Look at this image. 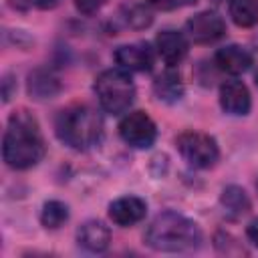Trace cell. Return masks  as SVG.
Returning a JSON list of instances; mask_svg holds the SVG:
<instances>
[{"instance_id":"cell-14","label":"cell","mask_w":258,"mask_h":258,"mask_svg":"<svg viewBox=\"0 0 258 258\" xmlns=\"http://www.w3.org/2000/svg\"><path fill=\"white\" fill-rule=\"evenodd\" d=\"M153 91L157 95L159 101H165V103H175L181 99L183 95V83L179 79V75L175 71H171V67L167 71H163L155 83H153Z\"/></svg>"},{"instance_id":"cell-8","label":"cell","mask_w":258,"mask_h":258,"mask_svg":"<svg viewBox=\"0 0 258 258\" xmlns=\"http://www.w3.org/2000/svg\"><path fill=\"white\" fill-rule=\"evenodd\" d=\"M115 60L127 73H147L153 67V48L147 42L123 44L115 50Z\"/></svg>"},{"instance_id":"cell-11","label":"cell","mask_w":258,"mask_h":258,"mask_svg":"<svg viewBox=\"0 0 258 258\" xmlns=\"http://www.w3.org/2000/svg\"><path fill=\"white\" fill-rule=\"evenodd\" d=\"M145 214H147V204L137 196L119 198V200L111 202V206H109V218L117 226H123V228L141 222L145 218Z\"/></svg>"},{"instance_id":"cell-25","label":"cell","mask_w":258,"mask_h":258,"mask_svg":"<svg viewBox=\"0 0 258 258\" xmlns=\"http://www.w3.org/2000/svg\"><path fill=\"white\" fill-rule=\"evenodd\" d=\"M256 46H258V36H256Z\"/></svg>"},{"instance_id":"cell-12","label":"cell","mask_w":258,"mask_h":258,"mask_svg":"<svg viewBox=\"0 0 258 258\" xmlns=\"http://www.w3.org/2000/svg\"><path fill=\"white\" fill-rule=\"evenodd\" d=\"M214 62L220 71H224L228 75H242L250 69L252 54L248 48H244L240 44H228L216 52Z\"/></svg>"},{"instance_id":"cell-19","label":"cell","mask_w":258,"mask_h":258,"mask_svg":"<svg viewBox=\"0 0 258 258\" xmlns=\"http://www.w3.org/2000/svg\"><path fill=\"white\" fill-rule=\"evenodd\" d=\"M121 20L129 28H145L151 24L153 16L145 4H129L121 8Z\"/></svg>"},{"instance_id":"cell-9","label":"cell","mask_w":258,"mask_h":258,"mask_svg":"<svg viewBox=\"0 0 258 258\" xmlns=\"http://www.w3.org/2000/svg\"><path fill=\"white\" fill-rule=\"evenodd\" d=\"M155 48L167 67H175L185 58L189 42L179 30H161L155 38Z\"/></svg>"},{"instance_id":"cell-10","label":"cell","mask_w":258,"mask_h":258,"mask_svg":"<svg viewBox=\"0 0 258 258\" xmlns=\"http://www.w3.org/2000/svg\"><path fill=\"white\" fill-rule=\"evenodd\" d=\"M220 105L228 115L242 117L250 111V91L242 81H226L220 87Z\"/></svg>"},{"instance_id":"cell-24","label":"cell","mask_w":258,"mask_h":258,"mask_svg":"<svg viewBox=\"0 0 258 258\" xmlns=\"http://www.w3.org/2000/svg\"><path fill=\"white\" fill-rule=\"evenodd\" d=\"M254 83H256V87H258V71H256V75H254Z\"/></svg>"},{"instance_id":"cell-3","label":"cell","mask_w":258,"mask_h":258,"mask_svg":"<svg viewBox=\"0 0 258 258\" xmlns=\"http://www.w3.org/2000/svg\"><path fill=\"white\" fill-rule=\"evenodd\" d=\"M54 129L64 145L85 151L101 141L103 117L89 105H71L56 115Z\"/></svg>"},{"instance_id":"cell-23","label":"cell","mask_w":258,"mask_h":258,"mask_svg":"<svg viewBox=\"0 0 258 258\" xmlns=\"http://www.w3.org/2000/svg\"><path fill=\"white\" fill-rule=\"evenodd\" d=\"M58 2H60V0H32V4L38 6V8H42V10H50V8H54Z\"/></svg>"},{"instance_id":"cell-4","label":"cell","mask_w":258,"mask_h":258,"mask_svg":"<svg viewBox=\"0 0 258 258\" xmlns=\"http://www.w3.org/2000/svg\"><path fill=\"white\" fill-rule=\"evenodd\" d=\"M95 93L101 107L111 115L125 113L135 99V85L127 71L109 69L103 71L95 81Z\"/></svg>"},{"instance_id":"cell-6","label":"cell","mask_w":258,"mask_h":258,"mask_svg":"<svg viewBox=\"0 0 258 258\" xmlns=\"http://www.w3.org/2000/svg\"><path fill=\"white\" fill-rule=\"evenodd\" d=\"M119 135L127 145L135 149H147L153 145L157 137V127L147 113L133 111L125 115L123 121L119 123Z\"/></svg>"},{"instance_id":"cell-20","label":"cell","mask_w":258,"mask_h":258,"mask_svg":"<svg viewBox=\"0 0 258 258\" xmlns=\"http://www.w3.org/2000/svg\"><path fill=\"white\" fill-rule=\"evenodd\" d=\"M145 2H147V6H151L155 10H175V8L196 4V0H145Z\"/></svg>"},{"instance_id":"cell-16","label":"cell","mask_w":258,"mask_h":258,"mask_svg":"<svg viewBox=\"0 0 258 258\" xmlns=\"http://www.w3.org/2000/svg\"><path fill=\"white\" fill-rule=\"evenodd\" d=\"M58 91H60L58 81H56L50 73H46V71H34V73L28 77V93H30L34 99H38V101H42V99H52Z\"/></svg>"},{"instance_id":"cell-5","label":"cell","mask_w":258,"mask_h":258,"mask_svg":"<svg viewBox=\"0 0 258 258\" xmlns=\"http://www.w3.org/2000/svg\"><path fill=\"white\" fill-rule=\"evenodd\" d=\"M175 147H177L179 155L191 167H198V169L212 167L220 155L216 139L202 131H183L175 139Z\"/></svg>"},{"instance_id":"cell-22","label":"cell","mask_w":258,"mask_h":258,"mask_svg":"<svg viewBox=\"0 0 258 258\" xmlns=\"http://www.w3.org/2000/svg\"><path fill=\"white\" fill-rule=\"evenodd\" d=\"M246 236H248V240L258 248V218L252 220V222L248 224V228H246Z\"/></svg>"},{"instance_id":"cell-18","label":"cell","mask_w":258,"mask_h":258,"mask_svg":"<svg viewBox=\"0 0 258 258\" xmlns=\"http://www.w3.org/2000/svg\"><path fill=\"white\" fill-rule=\"evenodd\" d=\"M69 220V208L67 204L58 202V200H50L42 206V212H40V222L44 228H60L64 222Z\"/></svg>"},{"instance_id":"cell-13","label":"cell","mask_w":258,"mask_h":258,"mask_svg":"<svg viewBox=\"0 0 258 258\" xmlns=\"http://www.w3.org/2000/svg\"><path fill=\"white\" fill-rule=\"evenodd\" d=\"M77 240H79V244L85 250L99 254V252H105L109 248V244H111V232H109V228L103 222L89 220V222H85L79 228Z\"/></svg>"},{"instance_id":"cell-2","label":"cell","mask_w":258,"mask_h":258,"mask_svg":"<svg viewBox=\"0 0 258 258\" xmlns=\"http://www.w3.org/2000/svg\"><path fill=\"white\" fill-rule=\"evenodd\" d=\"M143 240L157 252H194L202 244V230L181 214L163 212L147 226Z\"/></svg>"},{"instance_id":"cell-21","label":"cell","mask_w":258,"mask_h":258,"mask_svg":"<svg viewBox=\"0 0 258 258\" xmlns=\"http://www.w3.org/2000/svg\"><path fill=\"white\" fill-rule=\"evenodd\" d=\"M75 2V8L81 12V14H95L97 10H101V6L107 2V0H73Z\"/></svg>"},{"instance_id":"cell-15","label":"cell","mask_w":258,"mask_h":258,"mask_svg":"<svg viewBox=\"0 0 258 258\" xmlns=\"http://www.w3.org/2000/svg\"><path fill=\"white\" fill-rule=\"evenodd\" d=\"M220 204L224 208V214L232 220L242 218L244 214H248L250 210V200L246 196V191L238 185H228L224 187L222 196H220Z\"/></svg>"},{"instance_id":"cell-17","label":"cell","mask_w":258,"mask_h":258,"mask_svg":"<svg viewBox=\"0 0 258 258\" xmlns=\"http://www.w3.org/2000/svg\"><path fill=\"white\" fill-rule=\"evenodd\" d=\"M230 16L242 28L254 26L258 22V0H230Z\"/></svg>"},{"instance_id":"cell-1","label":"cell","mask_w":258,"mask_h":258,"mask_svg":"<svg viewBox=\"0 0 258 258\" xmlns=\"http://www.w3.org/2000/svg\"><path fill=\"white\" fill-rule=\"evenodd\" d=\"M44 155V139L36 119L28 111H14L2 141V157L12 169H28Z\"/></svg>"},{"instance_id":"cell-7","label":"cell","mask_w":258,"mask_h":258,"mask_svg":"<svg viewBox=\"0 0 258 258\" xmlns=\"http://www.w3.org/2000/svg\"><path fill=\"white\" fill-rule=\"evenodd\" d=\"M185 28H187V36L194 42L208 44V42H214V40H218V38L224 36L226 22H224V18L218 12L204 10V12L196 14L194 18H189L187 24H185Z\"/></svg>"}]
</instances>
